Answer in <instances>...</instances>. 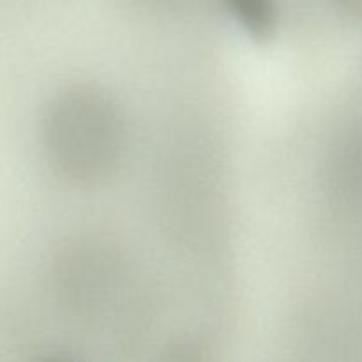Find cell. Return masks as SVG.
<instances>
[{
	"label": "cell",
	"instance_id": "obj_1",
	"mask_svg": "<svg viewBox=\"0 0 362 362\" xmlns=\"http://www.w3.org/2000/svg\"><path fill=\"white\" fill-rule=\"evenodd\" d=\"M45 147L57 170L76 184L106 180L124 151V124L119 108L90 87L67 90L45 120Z\"/></svg>",
	"mask_w": 362,
	"mask_h": 362
},
{
	"label": "cell",
	"instance_id": "obj_2",
	"mask_svg": "<svg viewBox=\"0 0 362 362\" xmlns=\"http://www.w3.org/2000/svg\"><path fill=\"white\" fill-rule=\"evenodd\" d=\"M120 279L119 262L105 247H88L67 262V299L81 311H98L112 299Z\"/></svg>",
	"mask_w": 362,
	"mask_h": 362
},
{
	"label": "cell",
	"instance_id": "obj_3",
	"mask_svg": "<svg viewBox=\"0 0 362 362\" xmlns=\"http://www.w3.org/2000/svg\"><path fill=\"white\" fill-rule=\"evenodd\" d=\"M235 20L247 28L250 34L265 37L272 32L276 20L274 0H228Z\"/></svg>",
	"mask_w": 362,
	"mask_h": 362
}]
</instances>
